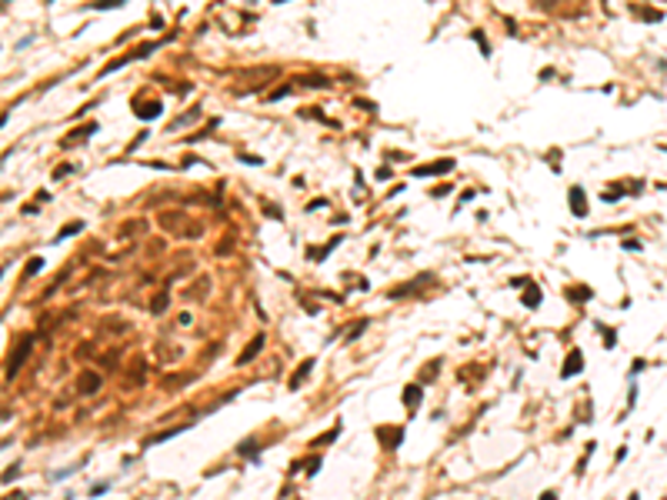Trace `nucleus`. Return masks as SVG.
Returning <instances> with one entry per match:
<instances>
[{
  "label": "nucleus",
  "instance_id": "obj_2",
  "mask_svg": "<svg viewBox=\"0 0 667 500\" xmlns=\"http://www.w3.org/2000/svg\"><path fill=\"white\" fill-rule=\"evenodd\" d=\"M454 167V160H434V164H424V167H414V177H430V174H447Z\"/></svg>",
  "mask_w": 667,
  "mask_h": 500
},
{
  "label": "nucleus",
  "instance_id": "obj_10",
  "mask_svg": "<svg viewBox=\"0 0 667 500\" xmlns=\"http://www.w3.org/2000/svg\"><path fill=\"white\" fill-rule=\"evenodd\" d=\"M524 304H527V307H537V304H540V290L534 287L530 280H527V294H524Z\"/></svg>",
  "mask_w": 667,
  "mask_h": 500
},
{
  "label": "nucleus",
  "instance_id": "obj_8",
  "mask_svg": "<svg viewBox=\"0 0 667 500\" xmlns=\"http://www.w3.org/2000/svg\"><path fill=\"white\" fill-rule=\"evenodd\" d=\"M187 427H170V430H164V434H157V437H147L144 440V447H154V444H160V440H170V437H177V434H184Z\"/></svg>",
  "mask_w": 667,
  "mask_h": 500
},
{
  "label": "nucleus",
  "instance_id": "obj_15",
  "mask_svg": "<svg viewBox=\"0 0 667 500\" xmlns=\"http://www.w3.org/2000/svg\"><path fill=\"white\" fill-rule=\"evenodd\" d=\"M337 430H341V427H334V430H327L324 437H317V440H314V447H324V444H330L334 437H337Z\"/></svg>",
  "mask_w": 667,
  "mask_h": 500
},
{
  "label": "nucleus",
  "instance_id": "obj_7",
  "mask_svg": "<svg viewBox=\"0 0 667 500\" xmlns=\"http://www.w3.org/2000/svg\"><path fill=\"white\" fill-rule=\"evenodd\" d=\"M571 210H574L577 217H584V213H587V204H584V190H581V187H574V190H571Z\"/></svg>",
  "mask_w": 667,
  "mask_h": 500
},
{
  "label": "nucleus",
  "instance_id": "obj_11",
  "mask_svg": "<svg viewBox=\"0 0 667 500\" xmlns=\"http://www.w3.org/2000/svg\"><path fill=\"white\" fill-rule=\"evenodd\" d=\"M93 130H97V123H83V127H77L74 134L64 140V144H70V140H80V137H87V134H93Z\"/></svg>",
  "mask_w": 667,
  "mask_h": 500
},
{
  "label": "nucleus",
  "instance_id": "obj_3",
  "mask_svg": "<svg viewBox=\"0 0 667 500\" xmlns=\"http://www.w3.org/2000/svg\"><path fill=\"white\" fill-rule=\"evenodd\" d=\"M97 387H100V377H97V373H90V370H83L80 380H77V390H80V394H93Z\"/></svg>",
  "mask_w": 667,
  "mask_h": 500
},
{
  "label": "nucleus",
  "instance_id": "obj_5",
  "mask_svg": "<svg viewBox=\"0 0 667 500\" xmlns=\"http://www.w3.org/2000/svg\"><path fill=\"white\" fill-rule=\"evenodd\" d=\"M260 347H264V337H254V340L244 347V353L237 357V363H250V357H257V353H260Z\"/></svg>",
  "mask_w": 667,
  "mask_h": 500
},
{
  "label": "nucleus",
  "instance_id": "obj_1",
  "mask_svg": "<svg viewBox=\"0 0 667 500\" xmlns=\"http://www.w3.org/2000/svg\"><path fill=\"white\" fill-rule=\"evenodd\" d=\"M30 347H34V337H24V343L17 347V353H10V363H7V377H14V373L20 370V363H24V357L30 353Z\"/></svg>",
  "mask_w": 667,
  "mask_h": 500
},
{
  "label": "nucleus",
  "instance_id": "obj_18",
  "mask_svg": "<svg viewBox=\"0 0 667 500\" xmlns=\"http://www.w3.org/2000/svg\"><path fill=\"white\" fill-rule=\"evenodd\" d=\"M571 297H577V300H587V297H591V290H584V287H581V290H571Z\"/></svg>",
  "mask_w": 667,
  "mask_h": 500
},
{
  "label": "nucleus",
  "instance_id": "obj_13",
  "mask_svg": "<svg viewBox=\"0 0 667 500\" xmlns=\"http://www.w3.org/2000/svg\"><path fill=\"white\" fill-rule=\"evenodd\" d=\"M124 0H93V4H87V7H97V10H110V7H121Z\"/></svg>",
  "mask_w": 667,
  "mask_h": 500
},
{
  "label": "nucleus",
  "instance_id": "obj_6",
  "mask_svg": "<svg viewBox=\"0 0 667 500\" xmlns=\"http://www.w3.org/2000/svg\"><path fill=\"white\" fill-rule=\"evenodd\" d=\"M581 367H584L581 350H571V353H567V367H564L561 373H564V377H571V373H581Z\"/></svg>",
  "mask_w": 667,
  "mask_h": 500
},
{
  "label": "nucleus",
  "instance_id": "obj_12",
  "mask_svg": "<svg viewBox=\"0 0 667 500\" xmlns=\"http://www.w3.org/2000/svg\"><path fill=\"white\" fill-rule=\"evenodd\" d=\"M404 404H407V407H417V404H420V387H407V390H404Z\"/></svg>",
  "mask_w": 667,
  "mask_h": 500
},
{
  "label": "nucleus",
  "instance_id": "obj_4",
  "mask_svg": "<svg viewBox=\"0 0 667 500\" xmlns=\"http://www.w3.org/2000/svg\"><path fill=\"white\" fill-rule=\"evenodd\" d=\"M134 110H137V117H144V120H147V117H157L164 107H160V100H150V103L137 100V103H134Z\"/></svg>",
  "mask_w": 667,
  "mask_h": 500
},
{
  "label": "nucleus",
  "instance_id": "obj_9",
  "mask_svg": "<svg viewBox=\"0 0 667 500\" xmlns=\"http://www.w3.org/2000/svg\"><path fill=\"white\" fill-rule=\"evenodd\" d=\"M310 367H314V360H304L300 367H297V373L290 377V390H297V387H300V380H304L307 373H310Z\"/></svg>",
  "mask_w": 667,
  "mask_h": 500
},
{
  "label": "nucleus",
  "instance_id": "obj_14",
  "mask_svg": "<svg viewBox=\"0 0 667 500\" xmlns=\"http://www.w3.org/2000/svg\"><path fill=\"white\" fill-rule=\"evenodd\" d=\"M40 267H44V260H40V257H34V260L27 264V267H24V277H34V274H37Z\"/></svg>",
  "mask_w": 667,
  "mask_h": 500
},
{
  "label": "nucleus",
  "instance_id": "obj_16",
  "mask_svg": "<svg viewBox=\"0 0 667 500\" xmlns=\"http://www.w3.org/2000/svg\"><path fill=\"white\" fill-rule=\"evenodd\" d=\"M164 307H167V294H157V297H154V314H160Z\"/></svg>",
  "mask_w": 667,
  "mask_h": 500
},
{
  "label": "nucleus",
  "instance_id": "obj_17",
  "mask_svg": "<svg viewBox=\"0 0 667 500\" xmlns=\"http://www.w3.org/2000/svg\"><path fill=\"white\" fill-rule=\"evenodd\" d=\"M80 227H83V223H70V227H64V233H60V237H57V240H64V237H74V233H77V230H80Z\"/></svg>",
  "mask_w": 667,
  "mask_h": 500
}]
</instances>
